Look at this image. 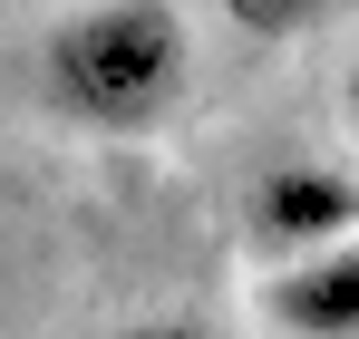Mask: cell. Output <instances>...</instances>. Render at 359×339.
I'll use <instances>...</instances> for the list:
<instances>
[{"instance_id":"1","label":"cell","mask_w":359,"mask_h":339,"mask_svg":"<svg viewBox=\"0 0 359 339\" xmlns=\"http://www.w3.org/2000/svg\"><path fill=\"white\" fill-rule=\"evenodd\" d=\"M194 88L175 0H88L39 39V107L88 136H156Z\"/></svg>"},{"instance_id":"2","label":"cell","mask_w":359,"mask_h":339,"mask_svg":"<svg viewBox=\"0 0 359 339\" xmlns=\"http://www.w3.org/2000/svg\"><path fill=\"white\" fill-rule=\"evenodd\" d=\"M243 233L262 262H301V252H330L359 233V174L330 155H292L243 194Z\"/></svg>"},{"instance_id":"3","label":"cell","mask_w":359,"mask_h":339,"mask_svg":"<svg viewBox=\"0 0 359 339\" xmlns=\"http://www.w3.org/2000/svg\"><path fill=\"white\" fill-rule=\"evenodd\" d=\"M262 320H272L282 339H359V233L330 242V252L272 262V282H262Z\"/></svg>"},{"instance_id":"4","label":"cell","mask_w":359,"mask_h":339,"mask_svg":"<svg viewBox=\"0 0 359 339\" xmlns=\"http://www.w3.org/2000/svg\"><path fill=\"white\" fill-rule=\"evenodd\" d=\"M340 0H224V20H233L243 39H301V29H320Z\"/></svg>"},{"instance_id":"5","label":"cell","mask_w":359,"mask_h":339,"mask_svg":"<svg viewBox=\"0 0 359 339\" xmlns=\"http://www.w3.org/2000/svg\"><path fill=\"white\" fill-rule=\"evenodd\" d=\"M107 339H224V330H204V320H126Z\"/></svg>"},{"instance_id":"6","label":"cell","mask_w":359,"mask_h":339,"mask_svg":"<svg viewBox=\"0 0 359 339\" xmlns=\"http://www.w3.org/2000/svg\"><path fill=\"white\" fill-rule=\"evenodd\" d=\"M340 97H350V126H359V58H350V88H340Z\"/></svg>"}]
</instances>
